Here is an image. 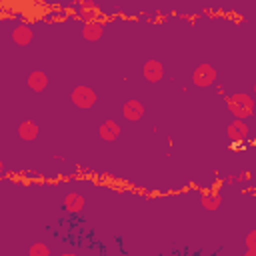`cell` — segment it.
<instances>
[{"mask_svg":"<svg viewBox=\"0 0 256 256\" xmlns=\"http://www.w3.org/2000/svg\"><path fill=\"white\" fill-rule=\"evenodd\" d=\"M226 106L232 112L234 120H244V118H250L254 114V100H252L250 94H244V92L228 96L226 98Z\"/></svg>","mask_w":256,"mask_h":256,"instance_id":"6da1fadb","label":"cell"},{"mask_svg":"<svg viewBox=\"0 0 256 256\" xmlns=\"http://www.w3.org/2000/svg\"><path fill=\"white\" fill-rule=\"evenodd\" d=\"M216 80H218V72L212 64H200L192 72V84L198 88H210L216 84Z\"/></svg>","mask_w":256,"mask_h":256,"instance_id":"7a4b0ae2","label":"cell"},{"mask_svg":"<svg viewBox=\"0 0 256 256\" xmlns=\"http://www.w3.org/2000/svg\"><path fill=\"white\" fill-rule=\"evenodd\" d=\"M70 100H72V104L76 106V108H80V110H86V108H92L94 104H96V92L90 88V86H76L74 90H72V94H70Z\"/></svg>","mask_w":256,"mask_h":256,"instance_id":"3957f363","label":"cell"},{"mask_svg":"<svg viewBox=\"0 0 256 256\" xmlns=\"http://www.w3.org/2000/svg\"><path fill=\"white\" fill-rule=\"evenodd\" d=\"M226 134H228V138L234 140V142H244V140H248V136H250V126H248L244 120H234V122L228 124Z\"/></svg>","mask_w":256,"mask_h":256,"instance_id":"277c9868","label":"cell"},{"mask_svg":"<svg viewBox=\"0 0 256 256\" xmlns=\"http://www.w3.org/2000/svg\"><path fill=\"white\" fill-rule=\"evenodd\" d=\"M122 116L128 120V122H138L142 116H144V106L140 100H126L124 106H122Z\"/></svg>","mask_w":256,"mask_h":256,"instance_id":"5b68a950","label":"cell"},{"mask_svg":"<svg viewBox=\"0 0 256 256\" xmlns=\"http://www.w3.org/2000/svg\"><path fill=\"white\" fill-rule=\"evenodd\" d=\"M120 132H122V128H120V124H118L116 120H104V122L100 124V128H98V134H100V138H102L104 142H114V140H118Z\"/></svg>","mask_w":256,"mask_h":256,"instance_id":"8992f818","label":"cell"},{"mask_svg":"<svg viewBox=\"0 0 256 256\" xmlns=\"http://www.w3.org/2000/svg\"><path fill=\"white\" fill-rule=\"evenodd\" d=\"M142 72H144V78L148 82H160L164 78V66L158 60H146Z\"/></svg>","mask_w":256,"mask_h":256,"instance_id":"52a82bcc","label":"cell"},{"mask_svg":"<svg viewBox=\"0 0 256 256\" xmlns=\"http://www.w3.org/2000/svg\"><path fill=\"white\" fill-rule=\"evenodd\" d=\"M32 36H34V32H32V28H30L28 24H18V26H14V30H12V40H14L18 46H28V44L32 42Z\"/></svg>","mask_w":256,"mask_h":256,"instance_id":"ba28073f","label":"cell"},{"mask_svg":"<svg viewBox=\"0 0 256 256\" xmlns=\"http://www.w3.org/2000/svg\"><path fill=\"white\" fill-rule=\"evenodd\" d=\"M200 204H202L204 210L214 212V210L220 208V204H222V196H220L216 190H204V192L200 194Z\"/></svg>","mask_w":256,"mask_h":256,"instance_id":"9c48e42d","label":"cell"},{"mask_svg":"<svg viewBox=\"0 0 256 256\" xmlns=\"http://www.w3.org/2000/svg\"><path fill=\"white\" fill-rule=\"evenodd\" d=\"M38 134H40V128H38L36 122H32V120H24V122L18 124V136H20L22 140L32 142V140L38 138Z\"/></svg>","mask_w":256,"mask_h":256,"instance_id":"30bf717a","label":"cell"},{"mask_svg":"<svg viewBox=\"0 0 256 256\" xmlns=\"http://www.w3.org/2000/svg\"><path fill=\"white\" fill-rule=\"evenodd\" d=\"M26 84H28V88H30L32 92H42V90L48 86V76H46V72H42V70H34V72H30Z\"/></svg>","mask_w":256,"mask_h":256,"instance_id":"8fae6325","label":"cell"},{"mask_svg":"<svg viewBox=\"0 0 256 256\" xmlns=\"http://www.w3.org/2000/svg\"><path fill=\"white\" fill-rule=\"evenodd\" d=\"M102 34H104V26H102L100 22H96V20H94V22H86L84 28H82V38L88 40V42L100 40Z\"/></svg>","mask_w":256,"mask_h":256,"instance_id":"7c38bea8","label":"cell"},{"mask_svg":"<svg viewBox=\"0 0 256 256\" xmlns=\"http://www.w3.org/2000/svg\"><path fill=\"white\" fill-rule=\"evenodd\" d=\"M84 204H86V200L80 192H68L64 198V208L68 212H80L84 208Z\"/></svg>","mask_w":256,"mask_h":256,"instance_id":"4fadbf2b","label":"cell"},{"mask_svg":"<svg viewBox=\"0 0 256 256\" xmlns=\"http://www.w3.org/2000/svg\"><path fill=\"white\" fill-rule=\"evenodd\" d=\"M78 16H80L82 20H86V22H94L96 16H98V8H96V4L90 2V0L80 2V4H78Z\"/></svg>","mask_w":256,"mask_h":256,"instance_id":"5bb4252c","label":"cell"},{"mask_svg":"<svg viewBox=\"0 0 256 256\" xmlns=\"http://www.w3.org/2000/svg\"><path fill=\"white\" fill-rule=\"evenodd\" d=\"M28 256H50V248L42 242H34L28 248Z\"/></svg>","mask_w":256,"mask_h":256,"instance_id":"9a60e30c","label":"cell"},{"mask_svg":"<svg viewBox=\"0 0 256 256\" xmlns=\"http://www.w3.org/2000/svg\"><path fill=\"white\" fill-rule=\"evenodd\" d=\"M246 248H256V230H250L246 234Z\"/></svg>","mask_w":256,"mask_h":256,"instance_id":"2e32d148","label":"cell"},{"mask_svg":"<svg viewBox=\"0 0 256 256\" xmlns=\"http://www.w3.org/2000/svg\"><path fill=\"white\" fill-rule=\"evenodd\" d=\"M244 256H256V248H246Z\"/></svg>","mask_w":256,"mask_h":256,"instance_id":"e0dca14e","label":"cell"},{"mask_svg":"<svg viewBox=\"0 0 256 256\" xmlns=\"http://www.w3.org/2000/svg\"><path fill=\"white\" fill-rule=\"evenodd\" d=\"M226 182H228V184H234V182H236V178H234V176H228V178H226Z\"/></svg>","mask_w":256,"mask_h":256,"instance_id":"ac0fdd59","label":"cell"},{"mask_svg":"<svg viewBox=\"0 0 256 256\" xmlns=\"http://www.w3.org/2000/svg\"><path fill=\"white\" fill-rule=\"evenodd\" d=\"M60 256H78V254H74V252H62Z\"/></svg>","mask_w":256,"mask_h":256,"instance_id":"d6986e66","label":"cell"},{"mask_svg":"<svg viewBox=\"0 0 256 256\" xmlns=\"http://www.w3.org/2000/svg\"><path fill=\"white\" fill-rule=\"evenodd\" d=\"M2 172H4V162L0 160V176H2Z\"/></svg>","mask_w":256,"mask_h":256,"instance_id":"ffe728a7","label":"cell"}]
</instances>
